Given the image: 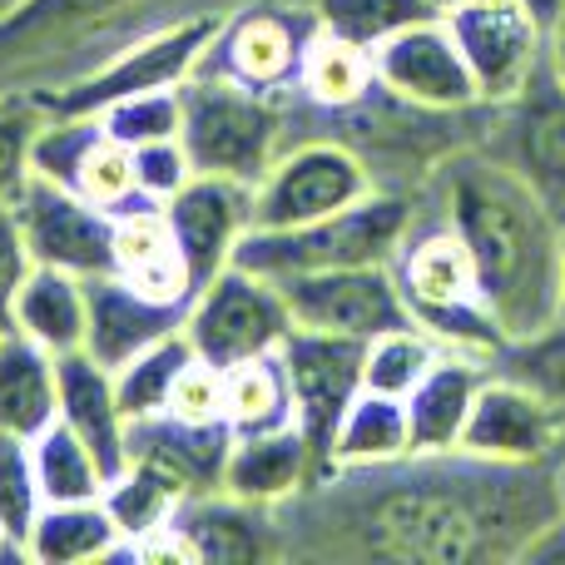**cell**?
Returning <instances> with one entry per match:
<instances>
[{"mask_svg": "<svg viewBox=\"0 0 565 565\" xmlns=\"http://www.w3.org/2000/svg\"><path fill=\"white\" fill-rule=\"evenodd\" d=\"M10 209H15V224L25 234L30 264L65 268V274H79V278H95L115 268V214L95 209L75 189L60 184V179L30 169V179L10 199Z\"/></svg>", "mask_w": 565, "mask_h": 565, "instance_id": "12", "label": "cell"}, {"mask_svg": "<svg viewBox=\"0 0 565 565\" xmlns=\"http://www.w3.org/2000/svg\"><path fill=\"white\" fill-rule=\"evenodd\" d=\"M377 189L367 159L342 139H302L278 154L268 179L254 189V228H292L338 214Z\"/></svg>", "mask_w": 565, "mask_h": 565, "instance_id": "9", "label": "cell"}, {"mask_svg": "<svg viewBox=\"0 0 565 565\" xmlns=\"http://www.w3.org/2000/svg\"><path fill=\"white\" fill-rule=\"evenodd\" d=\"M412 451V427H407V397H387V392H358L348 407L338 437H332L328 467H362V461H387Z\"/></svg>", "mask_w": 565, "mask_h": 565, "instance_id": "30", "label": "cell"}, {"mask_svg": "<svg viewBox=\"0 0 565 565\" xmlns=\"http://www.w3.org/2000/svg\"><path fill=\"white\" fill-rule=\"evenodd\" d=\"M184 497L189 491L179 487L164 467H154V461H129V467L105 487V507H109V516H115L125 546L139 536H149V531L169 526Z\"/></svg>", "mask_w": 565, "mask_h": 565, "instance_id": "32", "label": "cell"}, {"mask_svg": "<svg viewBox=\"0 0 565 565\" xmlns=\"http://www.w3.org/2000/svg\"><path fill=\"white\" fill-rule=\"evenodd\" d=\"M521 6L531 10V20H536L541 30H551V25H556V20L565 15V0H521Z\"/></svg>", "mask_w": 565, "mask_h": 565, "instance_id": "46", "label": "cell"}, {"mask_svg": "<svg viewBox=\"0 0 565 565\" xmlns=\"http://www.w3.org/2000/svg\"><path fill=\"white\" fill-rule=\"evenodd\" d=\"M179 105H184L179 139L194 174H224L258 189L288 149V95H268L214 70H194L179 85Z\"/></svg>", "mask_w": 565, "mask_h": 565, "instance_id": "4", "label": "cell"}, {"mask_svg": "<svg viewBox=\"0 0 565 565\" xmlns=\"http://www.w3.org/2000/svg\"><path fill=\"white\" fill-rule=\"evenodd\" d=\"M30 248H25V234L15 224V209L0 204V338L15 328V298H20V282L30 274Z\"/></svg>", "mask_w": 565, "mask_h": 565, "instance_id": "43", "label": "cell"}, {"mask_svg": "<svg viewBox=\"0 0 565 565\" xmlns=\"http://www.w3.org/2000/svg\"><path fill=\"white\" fill-rule=\"evenodd\" d=\"M15 328L25 338H35L45 352H75L85 348V328H89V312H85V278L65 274V268H45L35 264L20 282V298H15Z\"/></svg>", "mask_w": 565, "mask_h": 565, "instance_id": "29", "label": "cell"}, {"mask_svg": "<svg viewBox=\"0 0 565 565\" xmlns=\"http://www.w3.org/2000/svg\"><path fill=\"white\" fill-rule=\"evenodd\" d=\"M481 382H487V362L467 358V352H441L431 372L412 387L407 397V427L412 451H451L461 447L471 402H477Z\"/></svg>", "mask_w": 565, "mask_h": 565, "instance_id": "25", "label": "cell"}, {"mask_svg": "<svg viewBox=\"0 0 565 565\" xmlns=\"http://www.w3.org/2000/svg\"><path fill=\"white\" fill-rule=\"evenodd\" d=\"M174 526L194 546L199 565H258L278 561L274 511L238 501L228 491H194L179 501Z\"/></svg>", "mask_w": 565, "mask_h": 565, "instance_id": "21", "label": "cell"}, {"mask_svg": "<svg viewBox=\"0 0 565 565\" xmlns=\"http://www.w3.org/2000/svg\"><path fill=\"white\" fill-rule=\"evenodd\" d=\"M516 565H565V511L526 541V551H521Z\"/></svg>", "mask_w": 565, "mask_h": 565, "instance_id": "44", "label": "cell"}, {"mask_svg": "<svg viewBox=\"0 0 565 565\" xmlns=\"http://www.w3.org/2000/svg\"><path fill=\"white\" fill-rule=\"evenodd\" d=\"M546 60H551V70L565 79V15L546 30Z\"/></svg>", "mask_w": 565, "mask_h": 565, "instance_id": "45", "label": "cell"}, {"mask_svg": "<svg viewBox=\"0 0 565 565\" xmlns=\"http://www.w3.org/2000/svg\"><path fill=\"white\" fill-rule=\"evenodd\" d=\"M561 516L551 461H491L467 447L322 467L274 507L278 561L516 565Z\"/></svg>", "mask_w": 565, "mask_h": 565, "instance_id": "1", "label": "cell"}, {"mask_svg": "<svg viewBox=\"0 0 565 565\" xmlns=\"http://www.w3.org/2000/svg\"><path fill=\"white\" fill-rule=\"evenodd\" d=\"M25 556H30V565L115 561V556H125V536H119L105 497L99 501H50L35 516Z\"/></svg>", "mask_w": 565, "mask_h": 565, "instance_id": "27", "label": "cell"}, {"mask_svg": "<svg viewBox=\"0 0 565 565\" xmlns=\"http://www.w3.org/2000/svg\"><path fill=\"white\" fill-rule=\"evenodd\" d=\"M125 441H129V461H154L194 497V491L224 487L234 427L228 422H184L174 412H154V417L129 422Z\"/></svg>", "mask_w": 565, "mask_h": 565, "instance_id": "20", "label": "cell"}, {"mask_svg": "<svg viewBox=\"0 0 565 565\" xmlns=\"http://www.w3.org/2000/svg\"><path fill=\"white\" fill-rule=\"evenodd\" d=\"M431 6H437L441 15H447V10H457V6H477V0H431Z\"/></svg>", "mask_w": 565, "mask_h": 565, "instance_id": "49", "label": "cell"}, {"mask_svg": "<svg viewBox=\"0 0 565 565\" xmlns=\"http://www.w3.org/2000/svg\"><path fill=\"white\" fill-rule=\"evenodd\" d=\"M288 332H292V312L282 302L278 282L264 274H248L238 264H228L218 278H209L194 292L184 318L189 348L224 372L244 358L282 348Z\"/></svg>", "mask_w": 565, "mask_h": 565, "instance_id": "7", "label": "cell"}, {"mask_svg": "<svg viewBox=\"0 0 565 565\" xmlns=\"http://www.w3.org/2000/svg\"><path fill=\"white\" fill-rule=\"evenodd\" d=\"M55 417H60L55 352H45L35 338L10 328L0 338V431L35 441Z\"/></svg>", "mask_w": 565, "mask_h": 565, "instance_id": "26", "label": "cell"}, {"mask_svg": "<svg viewBox=\"0 0 565 565\" xmlns=\"http://www.w3.org/2000/svg\"><path fill=\"white\" fill-rule=\"evenodd\" d=\"M551 471H556V491H561V511H565V447H561V457L551 461Z\"/></svg>", "mask_w": 565, "mask_h": 565, "instance_id": "47", "label": "cell"}, {"mask_svg": "<svg viewBox=\"0 0 565 565\" xmlns=\"http://www.w3.org/2000/svg\"><path fill=\"white\" fill-rule=\"evenodd\" d=\"M164 412H174V417H184V422H228V377H224V367H214V362H204L194 352V358L184 362V372H179Z\"/></svg>", "mask_w": 565, "mask_h": 565, "instance_id": "41", "label": "cell"}, {"mask_svg": "<svg viewBox=\"0 0 565 565\" xmlns=\"http://www.w3.org/2000/svg\"><path fill=\"white\" fill-rule=\"evenodd\" d=\"M194 174L184 154V139L169 135V139H149V145H135V179H139V194L164 204L169 194L184 189V179Z\"/></svg>", "mask_w": 565, "mask_h": 565, "instance_id": "42", "label": "cell"}, {"mask_svg": "<svg viewBox=\"0 0 565 565\" xmlns=\"http://www.w3.org/2000/svg\"><path fill=\"white\" fill-rule=\"evenodd\" d=\"M238 6L244 0H20L0 15V75L50 70V85H65L154 30Z\"/></svg>", "mask_w": 565, "mask_h": 565, "instance_id": "3", "label": "cell"}, {"mask_svg": "<svg viewBox=\"0 0 565 565\" xmlns=\"http://www.w3.org/2000/svg\"><path fill=\"white\" fill-rule=\"evenodd\" d=\"M40 507H45V497H40L30 441L0 431V561H20V565L30 561L25 541L35 531Z\"/></svg>", "mask_w": 565, "mask_h": 565, "instance_id": "35", "label": "cell"}, {"mask_svg": "<svg viewBox=\"0 0 565 565\" xmlns=\"http://www.w3.org/2000/svg\"><path fill=\"white\" fill-rule=\"evenodd\" d=\"M308 10L318 20V30L352 40V45H367V50H377L397 30L441 15L431 0H308Z\"/></svg>", "mask_w": 565, "mask_h": 565, "instance_id": "36", "label": "cell"}, {"mask_svg": "<svg viewBox=\"0 0 565 565\" xmlns=\"http://www.w3.org/2000/svg\"><path fill=\"white\" fill-rule=\"evenodd\" d=\"M30 457H35V477H40L45 507L50 501H99L105 497V467H99L95 451L60 417L30 441Z\"/></svg>", "mask_w": 565, "mask_h": 565, "instance_id": "33", "label": "cell"}, {"mask_svg": "<svg viewBox=\"0 0 565 565\" xmlns=\"http://www.w3.org/2000/svg\"><path fill=\"white\" fill-rule=\"evenodd\" d=\"M372 55H377V85L392 89L397 99H407V105H422V109H477L481 105L477 75H471L467 55L451 40L441 15L397 30Z\"/></svg>", "mask_w": 565, "mask_h": 565, "instance_id": "17", "label": "cell"}, {"mask_svg": "<svg viewBox=\"0 0 565 565\" xmlns=\"http://www.w3.org/2000/svg\"><path fill=\"white\" fill-rule=\"evenodd\" d=\"M45 125L50 115L30 89H0V204H10L30 179V154Z\"/></svg>", "mask_w": 565, "mask_h": 565, "instance_id": "39", "label": "cell"}, {"mask_svg": "<svg viewBox=\"0 0 565 565\" xmlns=\"http://www.w3.org/2000/svg\"><path fill=\"white\" fill-rule=\"evenodd\" d=\"M417 209L397 189H372L367 199L338 209V214L308 218L292 228H248L234 264L264 278L288 274H322V268H358V264H392L407 244Z\"/></svg>", "mask_w": 565, "mask_h": 565, "instance_id": "5", "label": "cell"}, {"mask_svg": "<svg viewBox=\"0 0 565 565\" xmlns=\"http://www.w3.org/2000/svg\"><path fill=\"white\" fill-rule=\"evenodd\" d=\"M274 282L292 312V328H318V332H342V338L372 342L377 332L417 322L407 298H402V282L392 264L322 268V274H288Z\"/></svg>", "mask_w": 565, "mask_h": 565, "instance_id": "11", "label": "cell"}, {"mask_svg": "<svg viewBox=\"0 0 565 565\" xmlns=\"http://www.w3.org/2000/svg\"><path fill=\"white\" fill-rule=\"evenodd\" d=\"M322 471V457L312 451V441L302 437V427H278V431H234V451L224 467L228 497L254 501V507H282L288 497H298L312 477Z\"/></svg>", "mask_w": 565, "mask_h": 565, "instance_id": "23", "label": "cell"}, {"mask_svg": "<svg viewBox=\"0 0 565 565\" xmlns=\"http://www.w3.org/2000/svg\"><path fill=\"white\" fill-rule=\"evenodd\" d=\"M561 318H565V224H561Z\"/></svg>", "mask_w": 565, "mask_h": 565, "instance_id": "48", "label": "cell"}, {"mask_svg": "<svg viewBox=\"0 0 565 565\" xmlns=\"http://www.w3.org/2000/svg\"><path fill=\"white\" fill-rule=\"evenodd\" d=\"M441 20L477 75L481 105H507L546 55V30L531 20L521 0H477V6L447 10Z\"/></svg>", "mask_w": 565, "mask_h": 565, "instance_id": "14", "label": "cell"}, {"mask_svg": "<svg viewBox=\"0 0 565 565\" xmlns=\"http://www.w3.org/2000/svg\"><path fill=\"white\" fill-rule=\"evenodd\" d=\"M312 35H318V20H312L308 0H244L224 20L199 70L228 75L248 89L288 95L298 85Z\"/></svg>", "mask_w": 565, "mask_h": 565, "instance_id": "10", "label": "cell"}, {"mask_svg": "<svg viewBox=\"0 0 565 565\" xmlns=\"http://www.w3.org/2000/svg\"><path fill=\"white\" fill-rule=\"evenodd\" d=\"M372 89H377V55L367 45H352V40L328 35V30H318L308 40V55H302L292 95L312 115H342V109L362 105Z\"/></svg>", "mask_w": 565, "mask_h": 565, "instance_id": "28", "label": "cell"}, {"mask_svg": "<svg viewBox=\"0 0 565 565\" xmlns=\"http://www.w3.org/2000/svg\"><path fill=\"white\" fill-rule=\"evenodd\" d=\"M60 377V422L95 451V461L105 467V487L129 467V441H125V412L115 397V372L99 367L85 348L60 352L55 358Z\"/></svg>", "mask_w": 565, "mask_h": 565, "instance_id": "22", "label": "cell"}, {"mask_svg": "<svg viewBox=\"0 0 565 565\" xmlns=\"http://www.w3.org/2000/svg\"><path fill=\"white\" fill-rule=\"evenodd\" d=\"M30 169L60 179L65 189H75L79 199H89L105 214L145 204L135 179V149L119 145L99 119H50L35 139Z\"/></svg>", "mask_w": 565, "mask_h": 565, "instance_id": "15", "label": "cell"}, {"mask_svg": "<svg viewBox=\"0 0 565 565\" xmlns=\"http://www.w3.org/2000/svg\"><path fill=\"white\" fill-rule=\"evenodd\" d=\"M174 244L194 278V292L234 264L244 234L254 228V184L224 174H189L179 194L164 199Z\"/></svg>", "mask_w": 565, "mask_h": 565, "instance_id": "16", "label": "cell"}, {"mask_svg": "<svg viewBox=\"0 0 565 565\" xmlns=\"http://www.w3.org/2000/svg\"><path fill=\"white\" fill-rule=\"evenodd\" d=\"M282 367H288L292 387V422L302 427V437L312 441V451L328 467L332 437H338L348 407L362 392V358L367 342L342 338V332H318V328H292L282 338Z\"/></svg>", "mask_w": 565, "mask_h": 565, "instance_id": "13", "label": "cell"}, {"mask_svg": "<svg viewBox=\"0 0 565 565\" xmlns=\"http://www.w3.org/2000/svg\"><path fill=\"white\" fill-rule=\"evenodd\" d=\"M441 342L427 328H392L377 332L367 342V358H362V387L367 392H387V397H412L422 377L431 372V362L441 358Z\"/></svg>", "mask_w": 565, "mask_h": 565, "instance_id": "37", "label": "cell"}, {"mask_svg": "<svg viewBox=\"0 0 565 565\" xmlns=\"http://www.w3.org/2000/svg\"><path fill=\"white\" fill-rule=\"evenodd\" d=\"M441 218L461 234L477 268V292L507 342L561 318V218L501 164L487 145H461L437 164Z\"/></svg>", "mask_w": 565, "mask_h": 565, "instance_id": "2", "label": "cell"}, {"mask_svg": "<svg viewBox=\"0 0 565 565\" xmlns=\"http://www.w3.org/2000/svg\"><path fill=\"white\" fill-rule=\"evenodd\" d=\"M189 302L149 298V292H139L135 282L119 278V274L85 278V312H89L85 352L99 362V367L119 372L135 352H145L149 342H159V338L184 328Z\"/></svg>", "mask_w": 565, "mask_h": 565, "instance_id": "19", "label": "cell"}, {"mask_svg": "<svg viewBox=\"0 0 565 565\" xmlns=\"http://www.w3.org/2000/svg\"><path fill=\"white\" fill-rule=\"evenodd\" d=\"M10 6H20V0H0V15H6V10H10Z\"/></svg>", "mask_w": 565, "mask_h": 565, "instance_id": "50", "label": "cell"}, {"mask_svg": "<svg viewBox=\"0 0 565 565\" xmlns=\"http://www.w3.org/2000/svg\"><path fill=\"white\" fill-rule=\"evenodd\" d=\"M224 377H228V427H234L238 437H248V431L298 427V422H292L288 367H282V352L278 348L234 362Z\"/></svg>", "mask_w": 565, "mask_h": 565, "instance_id": "31", "label": "cell"}, {"mask_svg": "<svg viewBox=\"0 0 565 565\" xmlns=\"http://www.w3.org/2000/svg\"><path fill=\"white\" fill-rule=\"evenodd\" d=\"M189 358H194V348H189L184 328L169 332V338H159V342H149L145 352H135V358L115 372V397H119L125 422L164 412L169 392H174V382H179V372H184Z\"/></svg>", "mask_w": 565, "mask_h": 565, "instance_id": "34", "label": "cell"}, {"mask_svg": "<svg viewBox=\"0 0 565 565\" xmlns=\"http://www.w3.org/2000/svg\"><path fill=\"white\" fill-rule=\"evenodd\" d=\"M234 15V10H228ZM228 15H189L179 25H164L154 35L125 45L115 60H105L99 70L79 79H65V85H45L30 89L40 99L50 119H95L99 109H109L125 95H145V89H179L199 65H204L214 35L224 30Z\"/></svg>", "mask_w": 565, "mask_h": 565, "instance_id": "6", "label": "cell"}, {"mask_svg": "<svg viewBox=\"0 0 565 565\" xmlns=\"http://www.w3.org/2000/svg\"><path fill=\"white\" fill-rule=\"evenodd\" d=\"M99 125L119 139V145H149V139H169L184 125V105H179V89H145V95H125L109 109H99Z\"/></svg>", "mask_w": 565, "mask_h": 565, "instance_id": "40", "label": "cell"}, {"mask_svg": "<svg viewBox=\"0 0 565 565\" xmlns=\"http://www.w3.org/2000/svg\"><path fill=\"white\" fill-rule=\"evenodd\" d=\"M491 372L526 382L531 392H541V397L565 417V318H556L541 332H531V338L507 342V348L497 352V362H491Z\"/></svg>", "mask_w": 565, "mask_h": 565, "instance_id": "38", "label": "cell"}, {"mask_svg": "<svg viewBox=\"0 0 565 565\" xmlns=\"http://www.w3.org/2000/svg\"><path fill=\"white\" fill-rule=\"evenodd\" d=\"M461 447L491 461H556L565 447V417L526 382L487 372L471 402Z\"/></svg>", "mask_w": 565, "mask_h": 565, "instance_id": "18", "label": "cell"}, {"mask_svg": "<svg viewBox=\"0 0 565 565\" xmlns=\"http://www.w3.org/2000/svg\"><path fill=\"white\" fill-rule=\"evenodd\" d=\"M481 145L501 164L516 169L565 224V79L551 70L546 55L536 60L526 85L507 105H491V125Z\"/></svg>", "mask_w": 565, "mask_h": 565, "instance_id": "8", "label": "cell"}, {"mask_svg": "<svg viewBox=\"0 0 565 565\" xmlns=\"http://www.w3.org/2000/svg\"><path fill=\"white\" fill-rule=\"evenodd\" d=\"M109 274L129 278L149 298H169V302L194 298V278H189L184 254L174 244L164 204L145 199V204H129L115 214V268Z\"/></svg>", "mask_w": 565, "mask_h": 565, "instance_id": "24", "label": "cell"}]
</instances>
